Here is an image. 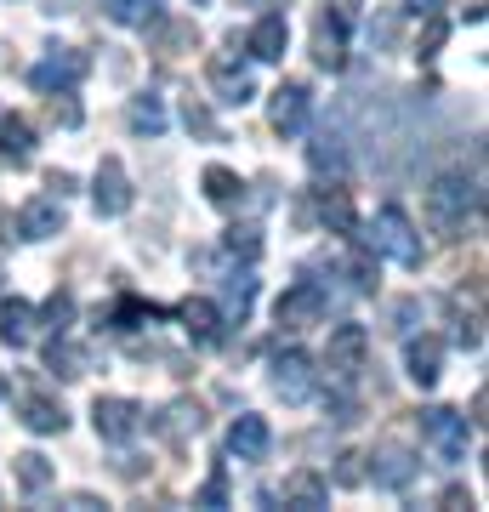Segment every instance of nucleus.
<instances>
[{
  "label": "nucleus",
  "mask_w": 489,
  "mask_h": 512,
  "mask_svg": "<svg viewBox=\"0 0 489 512\" xmlns=\"http://www.w3.org/2000/svg\"><path fill=\"white\" fill-rule=\"evenodd\" d=\"M364 239V251L370 256H387V262H399V268H421L427 262V245H421L416 222L404 217V205H381L376 222H370V234Z\"/></svg>",
  "instance_id": "1"
},
{
  "label": "nucleus",
  "mask_w": 489,
  "mask_h": 512,
  "mask_svg": "<svg viewBox=\"0 0 489 512\" xmlns=\"http://www.w3.org/2000/svg\"><path fill=\"white\" fill-rule=\"evenodd\" d=\"M467 211H478V183H472L467 171H444L427 183V222H433L438 234H450L467 222Z\"/></svg>",
  "instance_id": "2"
},
{
  "label": "nucleus",
  "mask_w": 489,
  "mask_h": 512,
  "mask_svg": "<svg viewBox=\"0 0 489 512\" xmlns=\"http://www.w3.org/2000/svg\"><path fill=\"white\" fill-rule=\"evenodd\" d=\"M421 439H427V450H433L444 467H455V461H467V444H472V421L461 416V410H444V404H427L421 410Z\"/></svg>",
  "instance_id": "3"
},
{
  "label": "nucleus",
  "mask_w": 489,
  "mask_h": 512,
  "mask_svg": "<svg viewBox=\"0 0 489 512\" xmlns=\"http://www.w3.org/2000/svg\"><path fill=\"white\" fill-rule=\"evenodd\" d=\"M325 308H330V296L319 279H296L279 302H273V319L285 330H313V325H325Z\"/></svg>",
  "instance_id": "4"
},
{
  "label": "nucleus",
  "mask_w": 489,
  "mask_h": 512,
  "mask_svg": "<svg viewBox=\"0 0 489 512\" xmlns=\"http://www.w3.org/2000/svg\"><path fill=\"white\" fill-rule=\"evenodd\" d=\"M364 353H370V330L364 325H336L330 330V348H325V370L336 387H353L364 370Z\"/></svg>",
  "instance_id": "5"
},
{
  "label": "nucleus",
  "mask_w": 489,
  "mask_h": 512,
  "mask_svg": "<svg viewBox=\"0 0 489 512\" xmlns=\"http://www.w3.org/2000/svg\"><path fill=\"white\" fill-rule=\"evenodd\" d=\"M86 74H91V57L86 52H74V46H52V52L29 69V86H35V92H74Z\"/></svg>",
  "instance_id": "6"
},
{
  "label": "nucleus",
  "mask_w": 489,
  "mask_h": 512,
  "mask_svg": "<svg viewBox=\"0 0 489 512\" xmlns=\"http://www.w3.org/2000/svg\"><path fill=\"white\" fill-rule=\"evenodd\" d=\"M91 427L103 444H131L143 433V404L137 399H97L91 404Z\"/></svg>",
  "instance_id": "7"
},
{
  "label": "nucleus",
  "mask_w": 489,
  "mask_h": 512,
  "mask_svg": "<svg viewBox=\"0 0 489 512\" xmlns=\"http://www.w3.org/2000/svg\"><path fill=\"white\" fill-rule=\"evenodd\" d=\"M91 205H97V217H126V211H131V177H126V165L114 160V154H103V160H97V177H91Z\"/></svg>",
  "instance_id": "8"
},
{
  "label": "nucleus",
  "mask_w": 489,
  "mask_h": 512,
  "mask_svg": "<svg viewBox=\"0 0 489 512\" xmlns=\"http://www.w3.org/2000/svg\"><path fill=\"white\" fill-rule=\"evenodd\" d=\"M273 393L285 404H308L313 399V359L302 348L273 353Z\"/></svg>",
  "instance_id": "9"
},
{
  "label": "nucleus",
  "mask_w": 489,
  "mask_h": 512,
  "mask_svg": "<svg viewBox=\"0 0 489 512\" xmlns=\"http://www.w3.org/2000/svg\"><path fill=\"white\" fill-rule=\"evenodd\" d=\"M205 80H211V92H217L222 109H245L256 97V80L251 69H239L234 57H211V69H205Z\"/></svg>",
  "instance_id": "10"
},
{
  "label": "nucleus",
  "mask_w": 489,
  "mask_h": 512,
  "mask_svg": "<svg viewBox=\"0 0 489 512\" xmlns=\"http://www.w3.org/2000/svg\"><path fill=\"white\" fill-rule=\"evenodd\" d=\"M268 120H273L279 137H302V131H308V86L285 80V86L268 97Z\"/></svg>",
  "instance_id": "11"
},
{
  "label": "nucleus",
  "mask_w": 489,
  "mask_h": 512,
  "mask_svg": "<svg viewBox=\"0 0 489 512\" xmlns=\"http://www.w3.org/2000/svg\"><path fill=\"white\" fill-rule=\"evenodd\" d=\"M313 63L325 74L347 69V18L342 12H325V18L313 23Z\"/></svg>",
  "instance_id": "12"
},
{
  "label": "nucleus",
  "mask_w": 489,
  "mask_h": 512,
  "mask_svg": "<svg viewBox=\"0 0 489 512\" xmlns=\"http://www.w3.org/2000/svg\"><path fill=\"white\" fill-rule=\"evenodd\" d=\"M177 319H182V330H188V342H194V348H217L222 325H228L222 308H217V302H205V296H188V302L177 308Z\"/></svg>",
  "instance_id": "13"
},
{
  "label": "nucleus",
  "mask_w": 489,
  "mask_h": 512,
  "mask_svg": "<svg viewBox=\"0 0 489 512\" xmlns=\"http://www.w3.org/2000/svg\"><path fill=\"white\" fill-rule=\"evenodd\" d=\"M290 46V23L285 12H262V18L251 23V35H245V52L256 57V63H279Z\"/></svg>",
  "instance_id": "14"
},
{
  "label": "nucleus",
  "mask_w": 489,
  "mask_h": 512,
  "mask_svg": "<svg viewBox=\"0 0 489 512\" xmlns=\"http://www.w3.org/2000/svg\"><path fill=\"white\" fill-rule=\"evenodd\" d=\"M313 211H319V222H325L330 234H359V211H353V194L342 188V177L313 194Z\"/></svg>",
  "instance_id": "15"
},
{
  "label": "nucleus",
  "mask_w": 489,
  "mask_h": 512,
  "mask_svg": "<svg viewBox=\"0 0 489 512\" xmlns=\"http://www.w3.org/2000/svg\"><path fill=\"white\" fill-rule=\"evenodd\" d=\"M421 461L404 450V444H381L376 456H370V478H376V490H404L410 478H416Z\"/></svg>",
  "instance_id": "16"
},
{
  "label": "nucleus",
  "mask_w": 489,
  "mask_h": 512,
  "mask_svg": "<svg viewBox=\"0 0 489 512\" xmlns=\"http://www.w3.org/2000/svg\"><path fill=\"white\" fill-rule=\"evenodd\" d=\"M63 200L57 194H40V200H29L18 211V239H52V234H63Z\"/></svg>",
  "instance_id": "17"
},
{
  "label": "nucleus",
  "mask_w": 489,
  "mask_h": 512,
  "mask_svg": "<svg viewBox=\"0 0 489 512\" xmlns=\"http://www.w3.org/2000/svg\"><path fill=\"white\" fill-rule=\"evenodd\" d=\"M404 370H410V382L416 387H433L444 376V342H438L433 330H421L416 342L404 348Z\"/></svg>",
  "instance_id": "18"
},
{
  "label": "nucleus",
  "mask_w": 489,
  "mask_h": 512,
  "mask_svg": "<svg viewBox=\"0 0 489 512\" xmlns=\"http://www.w3.org/2000/svg\"><path fill=\"white\" fill-rule=\"evenodd\" d=\"M273 450V433H268V421L262 416H234V427H228V456H239V461H262Z\"/></svg>",
  "instance_id": "19"
},
{
  "label": "nucleus",
  "mask_w": 489,
  "mask_h": 512,
  "mask_svg": "<svg viewBox=\"0 0 489 512\" xmlns=\"http://www.w3.org/2000/svg\"><path fill=\"white\" fill-rule=\"evenodd\" d=\"M200 427H205V410H200L194 399L165 404L160 421H154V433H160L165 444H188V439H200Z\"/></svg>",
  "instance_id": "20"
},
{
  "label": "nucleus",
  "mask_w": 489,
  "mask_h": 512,
  "mask_svg": "<svg viewBox=\"0 0 489 512\" xmlns=\"http://www.w3.org/2000/svg\"><path fill=\"white\" fill-rule=\"evenodd\" d=\"M35 325H40V313L29 308L23 296H12V302H0V342H6L12 353L35 342Z\"/></svg>",
  "instance_id": "21"
},
{
  "label": "nucleus",
  "mask_w": 489,
  "mask_h": 512,
  "mask_svg": "<svg viewBox=\"0 0 489 512\" xmlns=\"http://www.w3.org/2000/svg\"><path fill=\"white\" fill-rule=\"evenodd\" d=\"M285 507H296V512L330 507V478H319V473H290V478H285Z\"/></svg>",
  "instance_id": "22"
},
{
  "label": "nucleus",
  "mask_w": 489,
  "mask_h": 512,
  "mask_svg": "<svg viewBox=\"0 0 489 512\" xmlns=\"http://www.w3.org/2000/svg\"><path fill=\"white\" fill-rule=\"evenodd\" d=\"M0 160L6 165H29L35 160V131H29V120L0 114Z\"/></svg>",
  "instance_id": "23"
},
{
  "label": "nucleus",
  "mask_w": 489,
  "mask_h": 512,
  "mask_svg": "<svg viewBox=\"0 0 489 512\" xmlns=\"http://www.w3.org/2000/svg\"><path fill=\"white\" fill-rule=\"evenodd\" d=\"M308 165H313V177H342V171H347V143L325 126L308 143Z\"/></svg>",
  "instance_id": "24"
},
{
  "label": "nucleus",
  "mask_w": 489,
  "mask_h": 512,
  "mask_svg": "<svg viewBox=\"0 0 489 512\" xmlns=\"http://www.w3.org/2000/svg\"><path fill=\"white\" fill-rule=\"evenodd\" d=\"M205 200L217 205V211H234V205H245V183H239V171H228V165H205Z\"/></svg>",
  "instance_id": "25"
},
{
  "label": "nucleus",
  "mask_w": 489,
  "mask_h": 512,
  "mask_svg": "<svg viewBox=\"0 0 489 512\" xmlns=\"http://www.w3.org/2000/svg\"><path fill=\"white\" fill-rule=\"evenodd\" d=\"M46 370L63 376V382H80V376L91 370V359H86V348H74L69 330H63V336H52V348H46Z\"/></svg>",
  "instance_id": "26"
},
{
  "label": "nucleus",
  "mask_w": 489,
  "mask_h": 512,
  "mask_svg": "<svg viewBox=\"0 0 489 512\" xmlns=\"http://www.w3.org/2000/svg\"><path fill=\"white\" fill-rule=\"evenodd\" d=\"M109 18L120 23V29H160L165 0H109Z\"/></svg>",
  "instance_id": "27"
},
{
  "label": "nucleus",
  "mask_w": 489,
  "mask_h": 512,
  "mask_svg": "<svg viewBox=\"0 0 489 512\" xmlns=\"http://www.w3.org/2000/svg\"><path fill=\"white\" fill-rule=\"evenodd\" d=\"M251 308H256V274L239 268V274H228V285H222V319H239V325H245Z\"/></svg>",
  "instance_id": "28"
},
{
  "label": "nucleus",
  "mask_w": 489,
  "mask_h": 512,
  "mask_svg": "<svg viewBox=\"0 0 489 512\" xmlns=\"http://www.w3.org/2000/svg\"><path fill=\"white\" fill-rule=\"evenodd\" d=\"M23 427H29V433H63V427H69V416H63V404H52L46 399V393H29V399H23Z\"/></svg>",
  "instance_id": "29"
},
{
  "label": "nucleus",
  "mask_w": 489,
  "mask_h": 512,
  "mask_svg": "<svg viewBox=\"0 0 489 512\" xmlns=\"http://www.w3.org/2000/svg\"><path fill=\"white\" fill-rule=\"evenodd\" d=\"M126 126L137 131V137H160V131H165V103H160L154 92L131 97V109H126Z\"/></svg>",
  "instance_id": "30"
},
{
  "label": "nucleus",
  "mask_w": 489,
  "mask_h": 512,
  "mask_svg": "<svg viewBox=\"0 0 489 512\" xmlns=\"http://www.w3.org/2000/svg\"><path fill=\"white\" fill-rule=\"evenodd\" d=\"M12 473H18V484H23L29 495H40V490H46V484L57 478V467H52L46 456H40V450H23V456L12 461Z\"/></svg>",
  "instance_id": "31"
},
{
  "label": "nucleus",
  "mask_w": 489,
  "mask_h": 512,
  "mask_svg": "<svg viewBox=\"0 0 489 512\" xmlns=\"http://www.w3.org/2000/svg\"><path fill=\"white\" fill-rule=\"evenodd\" d=\"M222 251H228V256H245V262H256V256H262V228H256V222H234V228L222 234Z\"/></svg>",
  "instance_id": "32"
},
{
  "label": "nucleus",
  "mask_w": 489,
  "mask_h": 512,
  "mask_svg": "<svg viewBox=\"0 0 489 512\" xmlns=\"http://www.w3.org/2000/svg\"><path fill=\"white\" fill-rule=\"evenodd\" d=\"M40 319H46V330H52V336H63V330L74 325V296L57 291L52 302H46V313H40Z\"/></svg>",
  "instance_id": "33"
},
{
  "label": "nucleus",
  "mask_w": 489,
  "mask_h": 512,
  "mask_svg": "<svg viewBox=\"0 0 489 512\" xmlns=\"http://www.w3.org/2000/svg\"><path fill=\"white\" fill-rule=\"evenodd\" d=\"M194 507H211V512L228 507V467H217V473L205 478V490L194 495Z\"/></svg>",
  "instance_id": "34"
},
{
  "label": "nucleus",
  "mask_w": 489,
  "mask_h": 512,
  "mask_svg": "<svg viewBox=\"0 0 489 512\" xmlns=\"http://www.w3.org/2000/svg\"><path fill=\"white\" fill-rule=\"evenodd\" d=\"M444 35H450V23L427 12V29H421V40H416V57H421V63H427V57H438V46H444Z\"/></svg>",
  "instance_id": "35"
},
{
  "label": "nucleus",
  "mask_w": 489,
  "mask_h": 512,
  "mask_svg": "<svg viewBox=\"0 0 489 512\" xmlns=\"http://www.w3.org/2000/svg\"><path fill=\"white\" fill-rule=\"evenodd\" d=\"M154 313H160V308H148V302H137V296H126V302H120V308L109 313V325H114V330H131L137 319H154Z\"/></svg>",
  "instance_id": "36"
},
{
  "label": "nucleus",
  "mask_w": 489,
  "mask_h": 512,
  "mask_svg": "<svg viewBox=\"0 0 489 512\" xmlns=\"http://www.w3.org/2000/svg\"><path fill=\"white\" fill-rule=\"evenodd\" d=\"M182 120H188V131H200V137H211V143L222 137V131H217V120H211V114H205L200 103H194V97H188V109H182Z\"/></svg>",
  "instance_id": "37"
},
{
  "label": "nucleus",
  "mask_w": 489,
  "mask_h": 512,
  "mask_svg": "<svg viewBox=\"0 0 489 512\" xmlns=\"http://www.w3.org/2000/svg\"><path fill=\"white\" fill-rule=\"evenodd\" d=\"M46 97H52V120H57V126H80V103H69V92H46Z\"/></svg>",
  "instance_id": "38"
},
{
  "label": "nucleus",
  "mask_w": 489,
  "mask_h": 512,
  "mask_svg": "<svg viewBox=\"0 0 489 512\" xmlns=\"http://www.w3.org/2000/svg\"><path fill=\"white\" fill-rule=\"evenodd\" d=\"M46 188H52L57 200H69V194H74L80 183H74V171H52V177H46Z\"/></svg>",
  "instance_id": "39"
},
{
  "label": "nucleus",
  "mask_w": 489,
  "mask_h": 512,
  "mask_svg": "<svg viewBox=\"0 0 489 512\" xmlns=\"http://www.w3.org/2000/svg\"><path fill=\"white\" fill-rule=\"evenodd\" d=\"M336 484H359V467H353V456H342V467H336Z\"/></svg>",
  "instance_id": "40"
},
{
  "label": "nucleus",
  "mask_w": 489,
  "mask_h": 512,
  "mask_svg": "<svg viewBox=\"0 0 489 512\" xmlns=\"http://www.w3.org/2000/svg\"><path fill=\"white\" fill-rule=\"evenodd\" d=\"M444 0H410V12H438Z\"/></svg>",
  "instance_id": "41"
},
{
  "label": "nucleus",
  "mask_w": 489,
  "mask_h": 512,
  "mask_svg": "<svg viewBox=\"0 0 489 512\" xmlns=\"http://www.w3.org/2000/svg\"><path fill=\"white\" fill-rule=\"evenodd\" d=\"M245 6H268V12H273V6H285V0H245Z\"/></svg>",
  "instance_id": "42"
},
{
  "label": "nucleus",
  "mask_w": 489,
  "mask_h": 512,
  "mask_svg": "<svg viewBox=\"0 0 489 512\" xmlns=\"http://www.w3.org/2000/svg\"><path fill=\"white\" fill-rule=\"evenodd\" d=\"M6 393H12V382H6V376H0V399H6Z\"/></svg>",
  "instance_id": "43"
},
{
  "label": "nucleus",
  "mask_w": 489,
  "mask_h": 512,
  "mask_svg": "<svg viewBox=\"0 0 489 512\" xmlns=\"http://www.w3.org/2000/svg\"><path fill=\"white\" fill-rule=\"evenodd\" d=\"M194 6H205V0H194Z\"/></svg>",
  "instance_id": "44"
}]
</instances>
